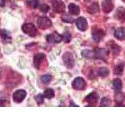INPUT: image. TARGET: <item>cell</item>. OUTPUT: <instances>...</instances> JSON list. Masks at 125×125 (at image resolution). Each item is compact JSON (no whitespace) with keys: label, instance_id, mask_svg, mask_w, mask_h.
I'll list each match as a JSON object with an SVG mask.
<instances>
[{"label":"cell","instance_id":"4316f807","mask_svg":"<svg viewBox=\"0 0 125 125\" xmlns=\"http://www.w3.org/2000/svg\"><path fill=\"white\" fill-rule=\"evenodd\" d=\"M110 48H111L113 54H115V55H118L119 52H120V47L117 45V44H116L115 43H113V44H111L110 46Z\"/></svg>","mask_w":125,"mask_h":125},{"label":"cell","instance_id":"6da1fadb","mask_svg":"<svg viewBox=\"0 0 125 125\" xmlns=\"http://www.w3.org/2000/svg\"><path fill=\"white\" fill-rule=\"evenodd\" d=\"M21 29L24 34H27L31 37H34L36 35L37 30L35 26L32 23H25L22 26Z\"/></svg>","mask_w":125,"mask_h":125},{"label":"cell","instance_id":"603a6c76","mask_svg":"<svg viewBox=\"0 0 125 125\" xmlns=\"http://www.w3.org/2000/svg\"><path fill=\"white\" fill-rule=\"evenodd\" d=\"M98 74L101 77H106L109 75V71L108 68H105V67H102L100 68L98 70Z\"/></svg>","mask_w":125,"mask_h":125},{"label":"cell","instance_id":"4dcf8cb0","mask_svg":"<svg viewBox=\"0 0 125 125\" xmlns=\"http://www.w3.org/2000/svg\"><path fill=\"white\" fill-rule=\"evenodd\" d=\"M44 96L41 94H38L37 96H35V100L36 101L38 104H43L44 102Z\"/></svg>","mask_w":125,"mask_h":125},{"label":"cell","instance_id":"d6a6232c","mask_svg":"<svg viewBox=\"0 0 125 125\" xmlns=\"http://www.w3.org/2000/svg\"><path fill=\"white\" fill-rule=\"evenodd\" d=\"M7 102V100L0 99V106H6Z\"/></svg>","mask_w":125,"mask_h":125},{"label":"cell","instance_id":"484cf974","mask_svg":"<svg viewBox=\"0 0 125 125\" xmlns=\"http://www.w3.org/2000/svg\"><path fill=\"white\" fill-rule=\"evenodd\" d=\"M112 101L108 98H103L101 101L100 106H111Z\"/></svg>","mask_w":125,"mask_h":125},{"label":"cell","instance_id":"ba28073f","mask_svg":"<svg viewBox=\"0 0 125 125\" xmlns=\"http://www.w3.org/2000/svg\"><path fill=\"white\" fill-rule=\"evenodd\" d=\"M105 36V32L101 29H96L92 33L93 39L96 43H100Z\"/></svg>","mask_w":125,"mask_h":125},{"label":"cell","instance_id":"7c38bea8","mask_svg":"<svg viewBox=\"0 0 125 125\" xmlns=\"http://www.w3.org/2000/svg\"><path fill=\"white\" fill-rule=\"evenodd\" d=\"M113 4L110 0H104L102 3V9L105 13H109L113 9Z\"/></svg>","mask_w":125,"mask_h":125},{"label":"cell","instance_id":"cb8c5ba5","mask_svg":"<svg viewBox=\"0 0 125 125\" xmlns=\"http://www.w3.org/2000/svg\"><path fill=\"white\" fill-rule=\"evenodd\" d=\"M124 70V64H119L115 67V70H114V74L116 75H121L123 74Z\"/></svg>","mask_w":125,"mask_h":125},{"label":"cell","instance_id":"52a82bcc","mask_svg":"<svg viewBox=\"0 0 125 125\" xmlns=\"http://www.w3.org/2000/svg\"><path fill=\"white\" fill-rule=\"evenodd\" d=\"M46 41L49 43H58L62 40V36L55 32L54 34H50L46 36Z\"/></svg>","mask_w":125,"mask_h":125},{"label":"cell","instance_id":"ffe728a7","mask_svg":"<svg viewBox=\"0 0 125 125\" xmlns=\"http://www.w3.org/2000/svg\"><path fill=\"white\" fill-rule=\"evenodd\" d=\"M125 100V95L122 92H117L115 95V101L117 104H122ZM117 105V104H116Z\"/></svg>","mask_w":125,"mask_h":125},{"label":"cell","instance_id":"d4e9b609","mask_svg":"<svg viewBox=\"0 0 125 125\" xmlns=\"http://www.w3.org/2000/svg\"><path fill=\"white\" fill-rule=\"evenodd\" d=\"M26 4L31 8L35 9L38 7L39 1L38 0H28L26 1Z\"/></svg>","mask_w":125,"mask_h":125},{"label":"cell","instance_id":"2e32d148","mask_svg":"<svg viewBox=\"0 0 125 125\" xmlns=\"http://www.w3.org/2000/svg\"><path fill=\"white\" fill-rule=\"evenodd\" d=\"M68 10L70 13L71 14H73V15H78L80 13V7L78 5H76V4H74V3H70L69 4Z\"/></svg>","mask_w":125,"mask_h":125},{"label":"cell","instance_id":"1f68e13d","mask_svg":"<svg viewBox=\"0 0 125 125\" xmlns=\"http://www.w3.org/2000/svg\"><path fill=\"white\" fill-rule=\"evenodd\" d=\"M40 10L41 12H43L44 13H46L50 10V6L48 4H43L40 6Z\"/></svg>","mask_w":125,"mask_h":125},{"label":"cell","instance_id":"d6986e66","mask_svg":"<svg viewBox=\"0 0 125 125\" xmlns=\"http://www.w3.org/2000/svg\"><path fill=\"white\" fill-rule=\"evenodd\" d=\"M100 11V8L98 3H94L91 4V6H89L88 8V12L90 14H95Z\"/></svg>","mask_w":125,"mask_h":125},{"label":"cell","instance_id":"f546056e","mask_svg":"<svg viewBox=\"0 0 125 125\" xmlns=\"http://www.w3.org/2000/svg\"><path fill=\"white\" fill-rule=\"evenodd\" d=\"M62 40L64 41L65 43H70V41L71 40V35L68 32H66L62 35Z\"/></svg>","mask_w":125,"mask_h":125},{"label":"cell","instance_id":"83f0119b","mask_svg":"<svg viewBox=\"0 0 125 125\" xmlns=\"http://www.w3.org/2000/svg\"><path fill=\"white\" fill-rule=\"evenodd\" d=\"M61 20L63 21L65 23H72L74 21V20L71 17V16H70L69 14H63L62 16V17H61Z\"/></svg>","mask_w":125,"mask_h":125},{"label":"cell","instance_id":"44dd1931","mask_svg":"<svg viewBox=\"0 0 125 125\" xmlns=\"http://www.w3.org/2000/svg\"><path fill=\"white\" fill-rule=\"evenodd\" d=\"M113 86L114 88L116 89V90H121L123 87L122 81L119 78H116L113 81Z\"/></svg>","mask_w":125,"mask_h":125},{"label":"cell","instance_id":"8fae6325","mask_svg":"<svg viewBox=\"0 0 125 125\" xmlns=\"http://www.w3.org/2000/svg\"><path fill=\"white\" fill-rule=\"evenodd\" d=\"M0 36L1 38L2 41L4 43H9L11 41V36L10 33L6 30H0Z\"/></svg>","mask_w":125,"mask_h":125},{"label":"cell","instance_id":"7402d4cb","mask_svg":"<svg viewBox=\"0 0 125 125\" xmlns=\"http://www.w3.org/2000/svg\"><path fill=\"white\" fill-rule=\"evenodd\" d=\"M44 98L47 99H51L54 97V91L51 88H48L44 92Z\"/></svg>","mask_w":125,"mask_h":125},{"label":"cell","instance_id":"8992f818","mask_svg":"<svg viewBox=\"0 0 125 125\" xmlns=\"http://www.w3.org/2000/svg\"><path fill=\"white\" fill-rule=\"evenodd\" d=\"M52 5L53 10L57 13H62L65 10V5L61 0H53Z\"/></svg>","mask_w":125,"mask_h":125},{"label":"cell","instance_id":"5b68a950","mask_svg":"<svg viewBox=\"0 0 125 125\" xmlns=\"http://www.w3.org/2000/svg\"><path fill=\"white\" fill-rule=\"evenodd\" d=\"M27 95L26 91L24 90H16L13 93V101L16 103H21L23 100L25 99L26 96Z\"/></svg>","mask_w":125,"mask_h":125},{"label":"cell","instance_id":"9c48e42d","mask_svg":"<svg viewBox=\"0 0 125 125\" xmlns=\"http://www.w3.org/2000/svg\"><path fill=\"white\" fill-rule=\"evenodd\" d=\"M76 25L78 30H80L81 31H86L88 28L87 20L84 17L78 18L76 20Z\"/></svg>","mask_w":125,"mask_h":125},{"label":"cell","instance_id":"4fadbf2b","mask_svg":"<svg viewBox=\"0 0 125 125\" xmlns=\"http://www.w3.org/2000/svg\"><path fill=\"white\" fill-rule=\"evenodd\" d=\"M98 98H99V96H98V94L96 92H92L86 97V101L88 103L91 104V106H93V104L96 103Z\"/></svg>","mask_w":125,"mask_h":125},{"label":"cell","instance_id":"ac0fdd59","mask_svg":"<svg viewBox=\"0 0 125 125\" xmlns=\"http://www.w3.org/2000/svg\"><path fill=\"white\" fill-rule=\"evenodd\" d=\"M125 16V9L123 7H119L117 9L115 14V18L117 20H121Z\"/></svg>","mask_w":125,"mask_h":125},{"label":"cell","instance_id":"f1b7e54d","mask_svg":"<svg viewBox=\"0 0 125 125\" xmlns=\"http://www.w3.org/2000/svg\"><path fill=\"white\" fill-rule=\"evenodd\" d=\"M51 79H52V77L50 74H44L41 77V81H43V83L44 84L49 83L51 81Z\"/></svg>","mask_w":125,"mask_h":125},{"label":"cell","instance_id":"836d02e7","mask_svg":"<svg viewBox=\"0 0 125 125\" xmlns=\"http://www.w3.org/2000/svg\"><path fill=\"white\" fill-rule=\"evenodd\" d=\"M4 4H5V1L4 0H0V6L4 7Z\"/></svg>","mask_w":125,"mask_h":125},{"label":"cell","instance_id":"5bb4252c","mask_svg":"<svg viewBox=\"0 0 125 125\" xmlns=\"http://www.w3.org/2000/svg\"><path fill=\"white\" fill-rule=\"evenodd\" d=\"M95 58L105 60L106 58V51L103 48H96L94 50Z\"/></svg>","mask_w":125,"mask_h":125},{"label":"cell","instance_id":"30bf717a","mask_svg":"<svg viewBox=\"0 0 125 125\" xmlns=\"http://www.w3.org/2000/svg\"><path fill=\"white\" fill-rule=\"evenodd\" d=\"M45 58V54H43V53H38V54H36L34 56V60H33V64H34V66L36 68H40L41 62H43Z\"/></svg>","mask_w":125,"mask_h":125},{"label":"cell","instance_id":"3957f363","mask_svg":"<svg viewBox=\"0 0 125 125\" xmlns=\"http://www.w3.org/2000/svg\"><path fill=\"white\" fill-rule=\"evenodd\" d=\"M37 24L38 27L42 30L48 29L52 26V22L48 17L41 16L37 20Z\"/></svg>","mask_w":125,"mask_h":125},{"label":"cell","instance_id":"277c9868","mask_svg":"<svg viewBox=\"0 0 125 125\" xmlns=\"http://www.w3.org/2000/svg\"><path fill=\"white\" fill-rule=\"evenodd\" d=\"M86 86L85 80L81 77L76 78L72 82V87L76 90H83Z\"/></svg>","mask_w":125,"mask_h":125},{"label":"cell","instance_id":"7a4b0ae2","mask_svg":"<svg viewBox=\"0 0 125 125\" xmlns=\"http://www.w3.org/2000/svg\"><path fill=\"white\" fill-rule=\"evenodd\" d=\"M62 60L66 68L68 69L73 68L74 65V58L72 53L70 52H66L62 55Z\"/></svg>","mask_w":125,"mask_h":125},{"label":"cell","instance_id":"e0dca14e","mask_svg":"<svg viewBox=\"0 0 125 125\" xmlns=\"http://www.w3.org/2000/svg\"><path fill=\"white\" fill-rule=\"evenodd\" d=\"M81 55L83 56V57L87 59H91L95 58L94 51H91V50H83L82 52H81Z\"/></svg>","mask_w":125,"mask_h":125},{"label":"cell","instance_id":"9a60e30c","mask_svg":"<svg viewBox=\"0 0 125 125\" xmlns=\"http://www.w3.org/2000/svg\"><path fill=\"white\" fill-rule=\"evenodd\" d=\"M115 36L119 41L125 40V28L124 27H119L115 31Z\"/></svg>","mask_w":125,"mask_h":125}]
</instances>
